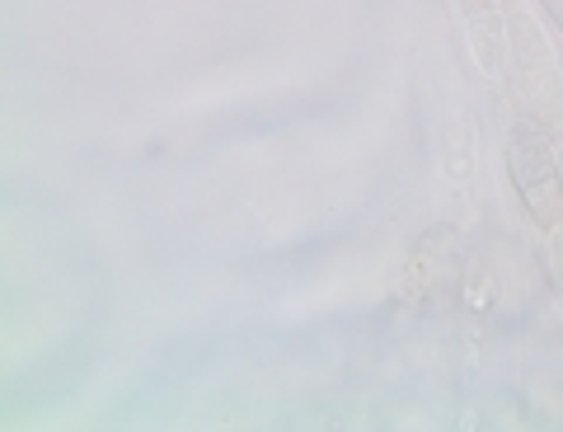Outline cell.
Listing matches in <instances>:
<instances>
[{"instance_id":"1","label":"cell","mask_w":563,"mask_h":432,"mask_svg":"<svg viewBox=\"0 0 563 432\" xmlns=\"http://www.w3.org/2000/svg\"><path fill=\"white\" fill-rule=\"evenodd\" d=\"M554 268H559V283H563V250L554 245Z\"/></svg>"}]
</instances>
